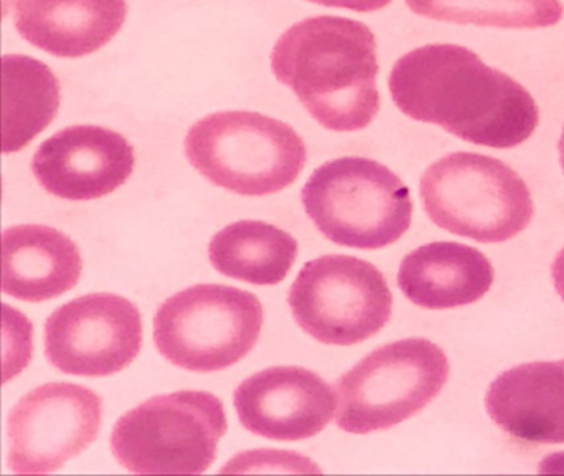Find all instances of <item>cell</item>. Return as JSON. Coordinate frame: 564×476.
<instances>
[{
	"instance_id": "7",
	"label": "cell",
	"mask_w": 564,
	"mask_h": 476,
	"mask_svg": "<svg viewBox=\"0 0 564 476\" xmlns=\"http://www.w3.org/2000/svg\"><path fill=\"white\" fill-rule=\"evenodd\" d=\"M444 350L424 337L386 344L362 357L336 382L339 429L381 432L424 410L447 383Z\"/></svg>"
},
{
	"instance_id": "12",
	"label": "cell",
	"mask_w": 564,
	"mask_h": 476,
	"mask_svg": "<svg viewBox=\"0 0 564 476\" xmlns=\"http://www.w3.org/2000/svg\"><path fill=\"white\" fill-rule=\"evenodd\" d=\"M336 400L338 396L322 376L300 366L260 370L234 392L243 429L279 442L318 435L332 422Z\"/></svg>"
},
{
	"instance_id": "23",
	"label": "cell",
	"mask_w": 564,
	"mask_h": 476,
	"mask_svg": "<svg viewBox=\"0 0 564 476\" xmlns=\"http://www.w3.org/2000/svg\"><path fill=\"white\" fill-rule=\"evenodd\" d=\"M557 151H560L561 169H563L564 172V128L563 132H561L560 142H557Z\"/></svg>"
},
{
	"instance_id": "8",
	"label": "cell",
	"mask_w": 564,
	"mask_h": 476,
	"mask_svg": "<svg viewBox=\"0 0 564 476\" xmlns=\"http://www.w3.org/2000/svg\"><path fill=\"white\" fill-rule=\"evenodd\" d=\"M263 306L250 291L196 284L167 298L154 316V344L164 359L193 372H217L256 347Z\"/></svg>"
},
{
	"instance_id": "17",
	"label": "cell",
	"mask_w": 564,
	"mask_h": 476,
	"mask_svg": "<svg viewBox=\"0 0 564 476\" xmlns=\"http://www.w3.org/2000/svg\"><path fill=\"white\" fill-rule=\"evenodd\" d=\"M495 280L491 261L457 241L422 245L402 260L398 284L409 301L425 310H452L477 303Z\"/></svg>"
},
{
	"instance_id": "1",
	"label": "cell",
	"mask_w": 564,
	"mask_h": 476,
	"mask_svg": "<svg viewBox=\"0 0 564 476\" xmlns=\"http://www.w3.org/2000/svg\"><path fill=\"white\" fill-rule=\"evenodd\" d=\"M389 91L409 118L471 144L517 148L540 125V109L523 85L454 43L405 53L389 75Z\"/></svg>"
},
{
	"instance_id": "9",
	"label": "cell",
	"mask_w": 564,
	"mask_h": 476,
	"mask_svg": "<svg viewBox=\"0 0 564 476\" xmlns=\"http://www.w3.org/2000/svg\"><path fill=\"white\" fill-rule=\"evenodd\" d=\"M289 304L296 324L329 346L362 343L392 316L384 274L349 255H325L305 263L290 288Z\"/></svg>"
},
{
	"instance_id": "3",
	"label": "cell",
	"mask_w": 564,
	"mask_h": 476,
	"mask_svg": "<svg viewBox=\"0 0 564 476\" xmlns=\"http://www.w3.org/2000/svg\"><path fill=\"white\" fill-rule=\"evenodd\" d=\"M184 151L214 185L246 197L289 187L308 158L292 126L257 111H219L199 119L187 131Z\"/></svg>"
},
{
	"instance_id": "4",
	"label": "cell",
	"mask_w": 564,
	"mask_h": 476,
	"mask_svg": "<svg viewBox=\"0 0 564 476\" xmlns=\"http://www.w3.org/2000/svg\"><path fill=\"white\" fill-rule=\"evenodd\" d=\"M303 207L333 244L379 250L412 224L411 191L391 169L368 158H339L319 165L302 191Z\"/></svg>"
},
{
	"instance_id": "21",
	"label": "cell",
	"mask_w": 564,
	"mask_h": 476,
	"mask_svg": "<svg viewBox=\"0 0 564 476\" xmlns=\"http://www.w3.org/2000/svg\"><path fill=\"white\" fill-rule=\"evenodd\" d=\"M323 7H336V9L355 10L359 13L376 12L384 9L392 0H308Z\"/></svg>"
},
{
	"instance_id": "11",
	"label": "cell",
	"mask_w": 564,
	"mask_h": 476,
	"mask_svg": "<svg viewBox=\"0 0 564 476\" xmlns=\"http://www.w3.org/2000/svg\"><path fill=\"white\" fill-rule=\"evenodd\" d=\"M45 357L70 376L107 377L127 369L143 346V317L133 301L90 293L45 321Z\"/></svg>"
},
{
	"instance_id": "16",
	"label": "cell",
	"mask_w": 564,
	"mask_h": 476,
	"mask_svg": "<svg viewBox=\"0 0 564 476\" xmlns=\"http://www.w3.org/2000/svg\"><path fill=\"white\" fill-rule=\"evenodd\" d=\"M84 270L80 248L47 225H15L2 235V288L29 303L54 300L77 286Z\"/></svg>"
},
{
	"instance_id": "15",
	"label": "cell",
	"mask_w": 564,
	"mask_h": 476,
	"mask_svg": "<svg viewBox=\"0 0 564 476\" xmlns=\"http://www.w3.org/2000/svg\"><path fill=\"white\" fill-rule=\"evenodd\" d=\"M127 15V0H18L15 29L51 55L82 58L110 43Z\"/></svg>"
},
{
	"instance_id": "19",
	"label": "cell",
	"mask_w": 564,
	"mask_h": 476,
	"mask_svg": "<svg viewBox=\"0 0 564 476\" xmlns=\"http://www.w3.org/2000/svg\"><path fill=\"white\" fill-rule=\"evenodd\" d=\"M6 154L19 152L51 126L61 108V82L41 60L28 55H4Z\"/></svg>"
},
{
	"instance_id": "6",
	"label": "cell",
	"mask_w": 564,
	"mask_h": 476,
	"mask_svg": "<svg viewBox=\"0 0 564 476\" xmlns=\"http://www.w3.org/2000/svg\"><path fill=\"white\" fill-rule=\"evenodd\" d=\"M223 400L206 390L151 397L120 416L111 432L115 458L140 475H199L216 462L226 435Z\"/></svg>"
},
{
	"instance_id": "22",
	"label": "cell",
	"mask_w": 564,
	"mask_h": 476,
	"mask_svg": "<svg viewBox=\"0 0 564 476\" xmlns=\"http://www.w3.org/2000/svg\"><path fill=\"white\" fill-rule=\"evenodd\" d=\"M551 277H553L554 288H556L557 294L563 298L564 301V248L554 258L553 267H551Z\"/></svg>"
},
{
	"instance_id": "14",
	"label": "cell",
	"mask_w": 564,
	"mask_h": 476,
	"mask_svg": "<svg viewBox=\"0 0 564 476\" xmlns=\"http://www.w3.org/2000/svg\"><path fill=\"white\" fill-rule=\"evenodd\" d=\"M485 407L490 419L520 442L564 443V359L505 370L488 387Z\"/></svg>"
},
{
	"instance_id": "13",
	"label": "cell",
	"mask_w": 564,
	"mask_h": 476,
	"mask_svg": "<svg viewBox=\"0 0 564 476\" xmlns=\"http://www.w3.org/2000/svg\"><path fill=\"white\" fill-rule=\"evenodd\" d=\"M137 154L120 132L77 125L45 139L32 159L39 184L67 201H95L120 188L133 174Z\"/></svg>"
},
{
	"instance_id": "10",
	"label": "cell",
	"mask_w": 564,
	"mask_h": 476,
	"mask_svg": "<svg viewBox=\"0 0 564 476\" xmlns=\"http://www.w3.org/2000/svg\"><path fill=\"white\" fill-rule=\"evenodd\" d=\"M101 416L104 399L88 387H35L9 413V466L21 475L57 472L97 440Z\"/></svg>"
},
{
	"instance_id": "20",
	"label": "cell",
	"mask_w": 564,
	"mask_h": 476,
	"mask_svg": "<svg viewBox=\"0 0 564 476\" xmlns=\"http://www.w3.org/2000/svg\"><path fill=\"white\" fill-rule=\"evenodd\" d=\"M421 17L457 25L533 30L556 25L563 19L561 0H405Z\"/></svg>"
},
{
	"instance_id": "5",
	"label": "cell",
	"mask_w": 564,
	"mask_h": 476,
	"mask_svg": "<svg viewBox=\"0 0 564 476\" xmlns=\"http://www.w3.org/2000/svg\"><path fill=\"white\" fill-rule=\"evenodd\" d=\"M421 198L437 227L480 244L511 240L534 215L530 188L518 172L477 152H452L429 165Z\"/></svg>"
},
{
	"instance_id": "2",
	"label": "cell",
	"mask_w": 564,
	"mask_h": 476,
	"mask_svg": "<svg viewBox=\"0 0 564 476\" xmlns=\"http://www.w3.org/2000/svg\"><path fill=\"white\" fill-rule=\"evenodd\" d=\"M270 62L276 79L329 131L368 128L381 109L378 43L358 20H302L276 40Z\"/></svg>"
},
{
	"instance_id": "18",
	"label": "cell",
	"mask_w": 564,
	"mask_h": 476,
	"mask_svg": "<svg viewBox=\"0 0 564 476\" xmlns=\"http://www.w3.org/2000/svg\"><path fill=\"white\" fill-rule=\"evenodd\" d=\"M296 258V238L262 220L227 225L209 244V260L219 273L259 286L282 283Z\"/></svg>"
}]
</instances>
